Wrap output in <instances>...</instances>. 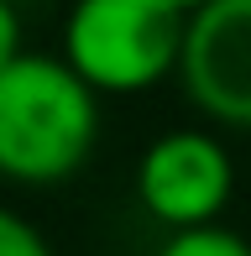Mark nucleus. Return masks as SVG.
I'll return each mask as SVG.
<instances>
[{"label": "nucleus", "mask_w": 251, "mask_h": 256, "mask_svg": "<svg viewBox=\"0 0 251 256\" xmlns=\"http://www.w3.org/2000/svg\"><path fill=\"white\" fill-rule=\"evenodd\" d=\"M188 10L173 0H84L63 21V58L94 94H142L178 74Z\"/></svg>", "instance_id": "f03ea898"}, {"label": "nucleus", "mask_w": 251, "mask_h": 256, "mask_svg": "<svg viewBox=\"0 0 251 256\" xmlns=\"http://www.w3.org/2000/svg\"><path fill=\"white\" fill-rule=\"evenodd\" d=\"M100 136V94L63 52H21L0 74V178L48 183L74 178Z\"/></svg>", "instance_id": "f257e3e1"}, {"label": "nucleus", "mask_w": 251, "mask_h": 256, "mask_svg": "<svg viewBox=\"0 0 251 256\" xmlns=\"http://www.w3.org/2000/svg\"><path fill=\"white\" fill-rule=\"evenodd\" d=\"M178 84L199 115L251 131V0H210L188 10Z\"/></svg>", "instance_id": "20e7f679"}, {"label": "nucleus", "mask_w": 251, "mask_h": 256, "mask_svg": "<svg viewBox=\"0 0 251 256\" xmlns=\"http://www.w3.org/2000/svg\"><path fill=\"white\" fill-rule=\"evenodd\" d=\"M0 256H52V246L26 214L0 204Z\"/></svg>", "instance_id": "423d86ee"}, {"label": "nucleus", "mask_w": 251, "mask_h": 256, "mask_svg": "<svg viewBox=\"0 0 251 256\" xmlns=\"http://www.w3.org/2000/svg\"><path fill=\"white\" fill-rule=\"evenodd\" d=\"M230 194H236V162L214 131L178 126L146 142V152L136 157V199L157 225H168V236L220 225Z\"/></svg>", "instance_id": "7ed1b4c3"}, {"label": "nucleus", "mask_w": 251, "mask_h": 256, "mask_svg": "<svg viewBox=\"0 0 251 256\" xmlns=\"http://www.w3.org/2000/svg\"><path fill=\"white\" fill-rule=\"evenodd\" d=\"M21 52H26V48H21V16H16L10 0H0V74H6Z\"/></svg>", "instance_id": "0eeeda50"}, {"label": "nucleus", "mask_w": 251, "mask_h": 256, "mask_svg": "<svg viewBox=\"0 0 251 256\" xmlns=\"http://www.w3.org/2000/svg\"><path fill=\"white\" fill-rule=\"evenodd\" d=\"M157 256H251V240L236 236L225 225H204V230H184V236H168Z\"/></svg>", "instance_id": "39448f33"}]
</instances>
